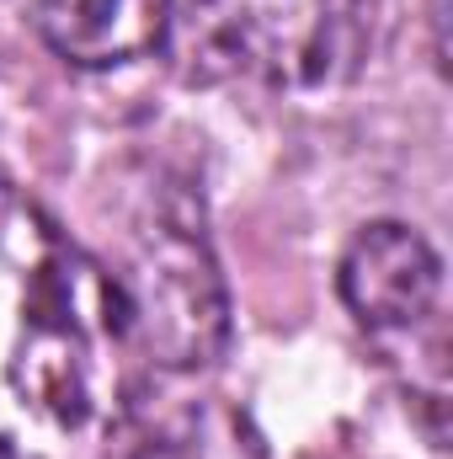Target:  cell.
<instances>
[{"instance_id": "1", "label": "cell", "mask_w": 453, "mask_h": 459, "mask_svg": "<svg viewBox=\"0 0 453 459\" xmlns=\"http://www.w3.org/2000/svg\"><path fill=\"white\" fill-rule=\"evenodd\" d=\"M139 363L113 273L0 182V459H123Z\"/></svg>"}, {"instance_id": "2", "label": "cell", "mask_w": 453, "mask_h": 459, "mask_svg": "<svg viewBox=\"0 0 453 459\" xmlns=\"http://www.w3.org/2000/svg\"><path fill=\"white\" fill-rule=\"evenodd\" d=\"M373 38V0H187V54L203 75L261 91L341 86Z\"/></svg>"}, {"instance_id": "3", "label": "cell", "mask_w": 453, "mask_h": 459, "mask_svg": "<svg viewBox=\"0 0 453 459\" xmlns=\"http://www.w3.org/2000/svg\"><path fill=\"white\" fill-rule=\"evenodd\" d=\"M123 316L144 363L203 368L225 347V283L219 262L176 187H160L128 214L123 273H113Z\"/></svg>"}, {"instance_id": "4", "label": "cell", "mask_w": 453, "mask_h": 459, "mask_svg": "<svg viewBox=\"0 0 453 459\" xmlns=\"http://www.w3.org/2000/svg\"><path fill=\"white\" fill-rule=\"evenodd\" d=\"M341 299L389 358H406L422 332H438L443 262L411 225H368L341 256Z\"/></svg>"}, {"instance_id": "5", "label": "cell", "mask_w": 453, "mask_h": 459, "mask_svg": "<svg viewBox=\"0 0 453 459\" xmlns=\"http://www.w3.org/2000/svg\"><path fill=\"white\" fill-rule=\"evenodd\" d=\"M21 22L70 65L113 70L144 59L171 22V0H11Z\"/></svg>"}, {"instance_id": "6", "label": "cell", "mask_w": 453, "mask_h": 459, "mask_svg": "<svg viewBox=\"0 0 453 459\" xmlns=\"http://www.w3.org/2000/svg\"><path fill=\"white\" fill-rule=\"evenodd\" d=\"M123 459H225L209 444H150V449H128Z\"/></svg>"}]
</instances>
